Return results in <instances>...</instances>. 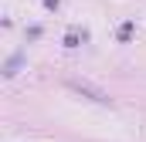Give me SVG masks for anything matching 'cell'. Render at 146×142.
<instances>
[{"mask_svg":"<svg viewBox=\"0 0 146 142\" xmlns=\"http://www.w3.org/2000/svg\"><path fill=\"white\" fill-rule=\"evenodd\" d=\"M78 95H85V98H92V102H99V105H112V98L102 91V88H95V85H88V81H68Z\"/></svg>","mask_w":146,"mask_h":142,"instance_id":"1","label":"cell"},{"mask_svg":"<svg viewBox=\"0 0 146 142\" xmlns=\"http://www.w3.org/2000/svg\"><path fill=\"white\" fill-rule=\"evenodd\" d=\"M17 64H21V54H14V58L3 64V78H14V74H17Z\"/></svg>","mask_w":146,"mask_h":142,"instance_id":"2","label":"cell"},{"mask_svg":"<svg viewBox=\"0 0 146 142\" xmlns=\"http://www.w3.org/2000/svg\"><path fill=\"white\" fill-rule=\"evenodd\" d=\"M65 47H78V31H68L65 34Z\"/></svg>","mask_w":146,"mask_h":142,"instance_id":"3","label":"cell"}]
</instances>
